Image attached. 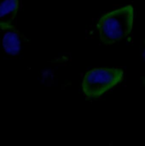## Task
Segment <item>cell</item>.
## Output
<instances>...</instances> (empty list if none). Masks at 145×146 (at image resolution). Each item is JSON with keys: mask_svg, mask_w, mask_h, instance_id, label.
I'll return each instance as SVG.
<instances>
[{"mask_svg": "<svg viewBox=\"0 0 145 146\" xmlns=\"http://www.w3.org/2000/svg\"><path fill=\"white\" fill-rule=\"evenodd\" d=\"M133 18V7L130 5L102 17L97 24L101 41L111 45L127 37L132 31Z\"/></svg>", "mask_w": 145, "mask_h": 146, "instance_id": "cell-1", "label": "cell"}, {"mask_svg": "<svg viewBox=\"0 0 145 146\" xmlns=\"http://www.w3.org/2000/svg\"><path fill=\"white\" fill-rule=\"evenodd\" d=\"M124 72L120 68H94L85 74L82 87L88 98L100 97L123 79Z\"/></svg>", "mask_w": 145, "mask_h": 146, "instance_id": "cell-2", "label": "cell"}, {"mask_svg": "<svg viewBox=\"0 0 145 146\" xmlns=\"http://www.w3.org/2000/svg\"><path fill=\"white\" fill-rule=\"evenodd\" d=\"M19 9V0H3L0 3V29L14 28V22Z\"/></svg>", "mask_w": 145, "mask_h": 146, "instance_id": "cell-3", "label": "cell"}, {"mask_svg": "<svg viewBox=\"0 0 145 146\" xmlns=\"http://www.w3.org/2000/svg\"><path fill=\"white\" fill-rule=\"evenodd\" d=\"M2 47L4 51L10 55H18L21 48L20 36L19 31L15 29H9L3 35Z\"/></svg>", "mask_w": 145, "mask_h": 146, "instance_id": "cell-4", "label": "cell"}, {"mask_svg": "<svg viewBox=\"0 0 145 146\" xmlns=\"http://www.w3.org/2000/svg\"><path fill=\"white\" fill-rule=\"evenodd\" d=\"M143 43H144V44H143V48H142V57L143 59V63H144L145 70H144V72H143L142 78L143 80V84L145 86V40H144Z\"/></svg>", "mask_w": 145, "mask_h": 146, "instance_id": "cell-5", "label": "cell"}]
</instances>
